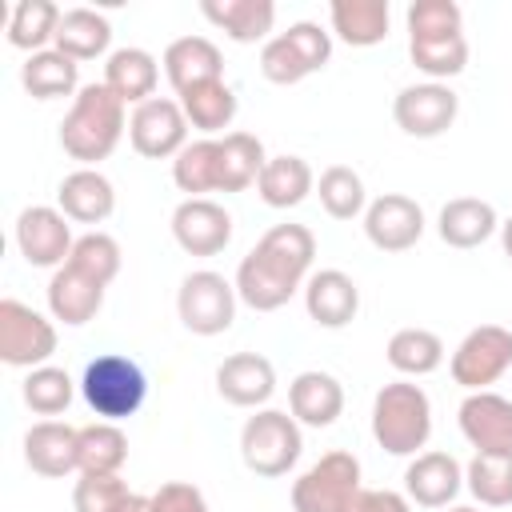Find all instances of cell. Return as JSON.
I'll list each match as a JSON object with an SVG mask.
<instances>
[{
	"instance_id": "1",
	"label": "cell",
	"mask_w": 512,
	"mask_h": 512,
	"mask_svg": "<svg viewBox=\"0 0 512 512\" xmlns=\"http://www.w3.org/2000/svg\"><path fill=\"white\" fill-rule=\"evenodd\" d=\"M312 260H316V236L304 224H276L240 260L236 296L256 312H276L304 288Z\"/></svg>"
},
{
	"instance_id": "2",
	"label": "cell",
	"mask_w": 512,
	"mask_h": 512,
	"mask_svg": "<svg viewBox=\"0 0 512 512\" xmlns=\"http://www.w3.org/2000/svg\"><path fill=\"white\" fill-rule=\"evenodd\" d=\"M128 104L100 80V84H84L72 96V108L60 120V148L80 160V168H92L100 160H108L120 144V136L128 132Z\"/></svg>"
},
{
	"instance_id": "3",
	"label": "cell",
	"mask_w": 512,
	"mask_h": 512,
	"mask_svg": "<svg viewBox=\"0 0 512 512\" xmlns=\"http://www.w3.org/2000/svg\"><path fill=\"white\" fill-rule=\"evenodd\" d=\"M372 436L388 456H420L432 436V400L412 380H392L372 400Z\"/></svg>"
},
{
	"instance_id": "4",
	"label": "cell",
	"mask_w": 512,
	"mask_h": 512,
	"mask_svg": "<svg viewBox=\"0 0 512 512\" xmlns=\"http://www.w3.org/2000/svg\"><path fill=\"white\" fill-rule=\"evenodd\" d=\"M80 396L100 420L116 424V420H128L140 412V404L148 396V376L132 356L104 352V356L88 360V368L80 376Z\"/></svg>"
},
{
	"instance_id": "5",
	"label": "cell",
	"mask_w": 512,
	"mask_h": 512,
	"mask_svg": "<svg viewBox=\"0 0 512 512\" xmlns=\"http://www.w3.org/2000/svg\"><path fill=\"white\" fill-rule=\"evenodd\" d=\"M300 452H304V436H300V424L292 412L260 408L240 428V460L248 472L264 476V480L288 476V468L300 460Z\"/></svg>"
},
{
	"instance_id": "6",
	"label": "cell",
	"mask_w": 512,
	"mask_h": 512,
	"mask_svg": "<svg viewBox=\"0 0 512 512\" xmlns=\"http://www.w3.org/2000/svg\"><path fill=\"white\" fill-rule=\"evenodd\" d=\"M332 60V32H324L312 20L288 24V32H276L260 48V72L272 84H300L304 76L320 72Z\"/></svg>"
},
{
	"instance_id": "7",
	"label": "cell",
	"mask_w": 512,
	"mask_h": 512,
	"mask_svg": "<svg viewBox=\"0 0 512 512\" xmlns=\"http://www.w3.org/2000/svg\"><path fill=\"white\" fill-rule=\"evenodd\" d=\"M236 300L240 296H236L232 280H224L212 268H200V272H188L180 280L176 312H180V324L192 336H220L236 320Z\"/></svg>"
},
{
	"instance_id": "8",
	"label": "cell",
	"mask_w": 512,
	"mask_h": 512,
	"mask_svg": "<svg viewBox=\"0 0 512 512\" xmlns=\"http://www.w3.org/2000/svg\"><path fill=\"white\" fill-rule=\"evenodd\" d=\"M356 492L360 460L344 448H332L300 480H292V512H344Z\"/></svg>"
},
{
	"instance_id": "9",
	"label": "cell",
	"mask_w": 512,
	"mask_h": 512,
	"mask_svg": "<svg viewBox=\"0 0 512 512\" xmlns=\"http://www.w3.org/2000/svg\"><path fill=\"white\" fill-rule=\"evenodd\" d=\"M508 368H512V332L500 324L472 328L448 360L452 380L468 392H488V384H496Z\"/></svg>"
},
{
	"instance_id": "10",
	"label": "cell",
	"mask_w": 512,
	"mask_h": 512,
	"mask_svg": "<svg viewBox=\"0 0 512 512\" xmlns=\"http://www.w3.org/2000/svg\"><path fill=\"white\" fill-rule=\"evenodd\" d=\"M56 352V328L36 308L4 296L0 300V360L8 368H40Z\"/></svg>"
},
{
	"instance_id": "11",
	"label": "cell",
	"mask_w": 512,
	"mask_h": 512,
	"mask_svg": "<svg viewBox=\"0 0 512 512\" xmlns=\"http://www.w3.org/2000/svg\"><path fill=\"white\" fill-rule=\"evenodd\" d=\"M456 112H460V96L448 88V84H408L396 92L392 100V120L404 136H416V140H436L444 136L452 124H456Z\"/></svg>"
},
{
	"instance_id": "12",
	"label": "cell",
	"mask_w": 512,
	"mask_h": 512,
	"mask_svg": "<svg viewBox=\"0 0 512 512\" xmlns=\"http://www.w3.org/2000/svg\"><path fill=\"white\" fill-rule=\"evenodd\" d=\"M128 140L144 160H176L180 148L188 144V116L180 108V100L168 96H152L144 104L132 108L128 116Z\"/></svg>"
},
{
	"instance_id": "13",
	"label": "cell",
	"mask_w": 512,
	"mask_h": 512,
	"mask_svg": "<svg viewBox=\"0 0 512 512\" xmlns=\"http://www.w3.org/2000/svg\"><path fill=\"white\" fill-rule=\"evenodd\" d=\"M72 224L60 208L32 204L16 216V248L32 268H64L72 256Z\"/></svg>"
},
{
	"instance_id": "14",
	"label": "cell",
	"mask_w": 512,
	"mask_h": 512,
	"mask_svg": "<svg viewBox=\"0 0 512 512\" xmlns=\"http://www.w3.org/2000/svg\"><path fill=\"white\" fill-rule=\"evenodd\" d=\"M172 236L188 256H216L232 240V216L212 196H184L172 212Z\"/></svg>"
},
{
	"instance_id": "15",
	"label": "cell",
	"mask_w": 512,
	"mask_h": 512,
	"mask_svg": "<svg viewBox=\"0 0 512 512\" xmlns=\"http://www.w3.org/2000/svg\"><path fill=\"white\" fill-rule=\"evenodd\" d=\"M364 236L380 252H408L424 236V208L404 192H384L364 208Z\"/></svg>"
},
{
	"instance_id": "16",
	"label": "cell",
	"mask_w": 512,
	"mask_h": 512,
	"mask_svg": "<svg viewBox=\"0 0 512 512\" xmlns=\"http://www.w3.org/2000/svg\"><path fill=\"white\" fill-rule=\"evenodd\" d=\"M460 432L476 452L512 456V400L500 392H468L460 412Z\"/></svg>"
},
{
	"instance_id": "17",
	"label": "cell",
	"mask_w": 512,
	"mask_h": 512,
	"mask_svg": "<svg viewBox=\"0 0 512 512\" xmlns=\"http://www.w3.org/2000/svg\"><path fill=\"white\" fill-rule=\"evenodd\" d=\"M24 464L36 476L60 480L68 472H80V428L64 420H40L24 432Z\"/></svg>"
},
{
	"instance_id": "18",
	"label": "cell",
	"mask_w": 512,
	"mask_h": 512,
	"mask_svg": "<svg viewBox=\"0 0 512 512\" xmlns=\"http://www.w3.org/2000/svg\"><path fill=\"white\" fill-rule=\"evenodd\" d=\"M216 392L232 408H260L276 392V368L260 352H232L216 368Z\"/></svg>"
},
{
	"instance_id": "19",
	"label": "cell",
	"mask_w": 512,
	"mask_h": 512,
	"mask_svg": "<svg viewBox=\"0 0 512 512\" xmlns=\"http://www.w3.org/2000/svg\"><path fill=\"white\" fill-rule=\"evenodd\" d=\"M464 488V468L452 452H420L404 468V492L420 508H448Z\"/></svg>"
},
{
	"instance_id": "20",
	"label": "cell",
	"mask_w": 512,
	"mask_h": 512,
	"mask_svg": "<svg viewBox=\"0 0 512 512\" xmlns=\"http://www.w3.org/2000/svg\"><path fill=\"white\" fill-rule=\"evenodd\" d=\"M304 308L320 328H348L360 312V288L340 268H320L304 280Z\"/></svg>"
},
{
	"instance_id": "21",
	"label": "cell",
	"mask_w": 512,
	"mask_h": 512,
	"mask_svg": "<svg viewBox=\"0 0 512 512\" xmlns=\"http://www.w3.org/2000/svg\"><path fill=\"white\" fill-rule=\"evenodd\" d=\"M164 76L172 84V92H188L196 84H208V80H224V56L220 48L208 40V36H180L164 48Z\"/></svg>"
},
{
	"instance_id": "22",
	"label": "cell",
	"mask_w": 512,
	"mask_h": 512,
	"mask_svg": "<svg viewBox=\"0 0 512 512\" xmlns=\"http://www.w3.org/2000/svg\"><path fill=\"white\" fill-rule=\"evenodd\" d=\"M56 204L72 224H104L116 208V188L104 172L96 168H76L60 180Z\"/></svg>"
},
{
	"instance_id": "23",
	"label": "cell",
	"mask_w": 512,
	"mask_h": 512,
	"mask_svg": "<svg viewBox=\"0 0 512 512\" xmlns=\"http://www.w3.org/2000/svg\"><path fill=\"white\" fill-rule=\"evenodd\" d=\"M288 412L296 416V424L328 428L344 412V384L332 372L308 368L288 384Z\"/></svg>"
},
{
	"instance_id": "24",
	"label": "cell",
	"mask_w": 512,
	"mask_h": 512,
	"mask_svg": "<svg viewBox=\"0 0 512 512\" xmlns=\"http://www.w3.org/2000/svg\"><path fill=\"white\" fill-rule=\"evenodd\" d=\"M100 308H104V284L100 280L76 272L72 264L52 272V280H48V312H52V320H60L68 328H80Z\"/></svg>"
},
{
	"instance_id": "25",
	"label": "cell",
	"mask_w": 512,
	"mask_h": 512,
	"mask_svg": "<svg viewBox=\"0 0 512 512\" xmlns=\"http://www.w3.org/2000/svg\"><path fill=\"white\" fill-rule=\"evenodd\" d=\"M496 228H500V216H496V208H492L488 200H480V196H456V200H448V204L440 208V216H436L440 240H444L448 248H460V252L480 248Z\"/></svg>"
},
{
	"instance_id": "26",
	"label": "cell",
	"mask_w": 512,
	"mask_h": 512,
	"mask_svg": "<svg viewBox=\"0 0 512 512\" xmlns=\"http://www.w3.org/2000/svg\"><path fill=\"white\" fill-rule=\"evenodd\" d=\"M200 12L236 44H256V40L268 44V32L276 24L272 0H204Z\"/></svg>"
},
{
	"instance_id": "27",
	"label": "cell",
	"mask_w": 512,
	"mask_h": 512,
	"mask_svg": "<svg viewBox=\"0 0 512 512\" xmlns=\"http://www.w3.org/2000/svg\"><path fill=\"white\" fill-rule=\"evenodd\" d=\"M104 84H108L124 104H144V100L156 96L160 64H156V56L144 52V48H116V52H108Z\"/></svg>"
},
{
	"instance_id": "28",
	"label": "cell",
	"mask_w": 512,
	"mask_h": 512,
	"mask_svg": "<svg viewBox=\"0 0 512 512\" xmlns=\"http://www.w3.org/2000/svg\"><path fill=\"white\" fill-rule=\"evenodd\" d=\"M332 32L352 48H372L388 36L392 8L388 0H332L328 4Z\"/></svg>"
},
{
	"instance_id": "29",
	"label": "cell",
	"mask_w": 512,
	"mask_h": 512,
	"mask_svg": "<svg viewBox=\"0 0 512 512\" xmlns=\"http://www.w3.org/2000/svg\"><path fill=\"white\" fill-rule=\"evenodd\" d=\"M268 156L260 136L252 132H224L220 136V168H216V192H244L260 180Z\"/></svg>"
},
{
	"instance_id": "30",
	"label": "cell",
	"mask_w": 512,
	"mask_h": 512,
	"mask_svg": "<svg viewBox=\"0 0 512 512\" xmlns=\"http://www.w3.org/2000/svg\"><path fill=\"white\" fill-rule=\"evenodd\" d=\"M316 188V176L308 168L304 156H268L260 180H256V192L268 208H296L308 200V192Z\"/></svg>"
},
{
	"instance_id": "31",
	"label": "cell",
	"mask_w": 512,
	"mask_h": 512,
	"mask_svg": "<svg viewBox=\"0 0 512 512\" xmlns=\"http://www.w3.org/2000/svg\"><path fill=\"white\" fill-rule=\"evenodd\" d=\"M20 84L32 100H60V96H72L80 92V64L68 60L64 52L56 48H44V52H32L20 68Z\"/></svg>"
},
{
	"instance_id": "32",
	"label": "cell",
	"mask_w": 512,
	"mask_h": 512,
	"mask_svg": "<svg viewBox=\"0 0 512 512\" xmlns=\"http://www.w3.org/2000/svg\"><path fill=\"white\" fill-rule=\"evenodd\" d=\"M56 52H64L68 60H96L108 52L112 44V24L108 16H100L96 8H68L60 28H56Z\"/></svg>"
},
{
	"instance_id": "33",
	"label": "cell",
	"mask_w": 512,
	"mask_h": 512,
	"mask_svg": "<svg viewBox=\"0 0 512 512\" xmlns=\"http://www.w3.org/2000/svg\"><path fill=\"white\" fill-rule=\"evenodd\" d=\"M176 100H180V108L188 116V128H196L204 136H216L236 120V92L228 88V80L196 84V88L180 92Z\"/></svg>"
},
{
	"instance_id": "34",
	"label": "cell",
	"mask_w": 512,
	"mask_h": 512,
	"mask_svg": "<svg viewBox=\"0 0 512 512\" xmlns=\"http://www.w3.org/2000/svg\"><path fill=\"white\" fill-rule=\"evenodd\" d=\"M64 20V8L52 0H20L8 16V44L20 52H44L48 40H56V28Z\"/></svg>"
},
{
	"instance_id": "35",
	"label": "cell",
	"mask_w": 512,
	"mask_h": 512,
	"mask_svg": "<svg viewBox=\"0 0 512 512\" xmlns=\"http://www.w3.org/2000/svg\"><path fill=\"white\" fill-rule=\"evenodd\" d=\"M384 356L400 376H428L444 364V340L428 328H400L392 332Z\"/></svg>"
},
{
	"instance_id": "36",
	"label": "cell",
	"mask_w": 512,
	"mask_h": 512,
	"mask_svg": "<svg viewBox=\"0 0 512 512\" xmlns=\"http://www.w3.org/2000/svg\"><path fill=\"white\" fill-rule=\"evenodd\" d=\"M216 168H220V140L204 136V140H192L180 148V156L172 160V180L192 200V196L216 192Z\"/></svg>"
},
{
	"instance_id": "37",
	"label": "cell",
	"mask_w": 512,
	"mask_h": 512,
	"mask_svg": "<svg viewBox=\"0 0 512 512\" xmlns=\"http://www.w3.org/2000/svg\"><path fill=\"white\" fill-rule=\"evenodd\" d=\"M316 196H320V208H324L332 220H356V216L368 208L364 180H360V172L348 168V164L324 168L320 180H316Z\"/></svg>"
},
{
	"instance_id": "38",
	"label": "cell",
	"mask_w": 512,
	"mask_h": 512,
	"mask_svg": "<svg viewBox=\"0 0 512 512\" xmlns=\"http://www.w3.org/2000/svg\"><path fill=\"white\" fill-rule=\"evenodd\" d=\"M128 460V436L112 420H92L80 428V472H120Z\"/></svg>"
},
{
	"instance_id": "39",
	"label": "cell",
	"mask_w": 512,
	"mask_h": 512,
	"mask_svg": "<svg viewBox=\"0 0 512 512\" xmlns=\"http://www.w3.org/2000/svg\"><path fill=\"white\" fill-rule=\"evenodd\" d=\"M464 484L484 508H508L512 504V456L476 452L464 468Z\"/></svg>"
},
{
	"instance_id": "40",
	"label": "cell",
	"mask_w": 512,
	"mask_h": 512,
	"mask_svg": "<svg viewBox=\"0 0 512 512\" xmlns=\"http://www.w3.org/2000/svg\"><path fill=\"white\" fill-rule=\"evenodd\" d=\"M408 56H412V64H416L428 80L444 84L448 76H460V72H464V64H468V40H464V32H456V36L408 40Z\"/></svg>"
},
{
	"instance_id": "41",
	"label": "cell",
	"mask_w": 512,
	"mask_h": 512,
	"mask_svg": "<svg viewBox=\"0 0 512 512\" xmlns=\"http://www.w3.org/2000/svg\"><path fill=\"white\" fill-rule=\"evenodd\" d=\"M20 396H24V404H28L36 416H60V412H68V404H72V396H76V384H72V376H68L64 368L40 364V368H32V372L24 376Z\"/></svg>"
},
{
	"instance_id": "42",
	"label": "cell",
	"mask_w": 512,
	"mask_h": 512,
	"mask_svg": "<svg viewBox=\"0 0 512 512\" xmlns=\"http://www.w3.org/2000/svg\"><path fill=\"white\" fill-rule=\"evenodd\" d=\"M120 260H124V256H120V244H116L108 232H84V236H76L72 256H68V264H72L76 272L100 280L104 288L120 276Z\"/></svg>"
},
{
	"instance_id": "43",
	"label": "cell",
	"mask_w": 512,
	"mask_h": 512,
	"mask_svg": "<svg viewBox=\"0 0 512 512\" xmlns=\"http://www.w3.org/2000/svg\"><path fill=\"white\" fill-rule=\"evenodd\" d=\"M464 32V12L456 0H412L408 4V40L456 36Z\"/></svg>"
},
{
	"instance_id": "44",
	"label": "cell",
	"mask_w": 512,
	"mask_h": 512,
	"mask_svg": "<svg viewBox=\"0 0 512 512\" xmlns=\"http://www.w3.org/2000/svg\"><path fill=\"white\" fill-rule=\"evenodd\" d=\"M128 496L132 492L120 480V472H80L72 488V508L76 512H120Z\"/></svg>"
},
{
	"instance_id": "45",
	"label": "cell",
	"mask_w": 512,
	"mask_h": 512,
	"mask_svg": "<svg viewBox=\"0 0 512 512\" xmlns=\"http://www.w3.org/2000/svg\"><path fill=\"white\" fill-rule=\"evenodd\" d=\"M152 508H156V512H212L208 500H204V492H200L196 484H188V480H168V484H160V488L152 492Z\"/></svg>"
},
{
	"instance_id": "46",
	"label": "cell",
	"mask_w": 512,
	"mask_h": 512,
	"mask_svg": "<svg viewBox=\"0 0 512 512\" xmlns=\"http://www.w3.org/2000/svg\"><path fill=\"white\" fill-rule=\"evenodd\" d=\"M344 512H412V500L392 488H360Z\"/></svg>"
},
{
	"instance_id": "47",
	"label": "cell",
	"mask_w": 512,
	"mask_h": 512,
	"mask_svg": "<svg viewBox=\"0 0 512 512\" xmlns=\"http://www.w3.org/2000/svg\"><path fill=\"white\" fill-rule=\"evenodd\" d=\"M120 512H156V508H152V496H140V492H132V496L120 504Z\"/></svg>"
},
{
	"instance_id": "48",
	"label": "cell",
	"mask_w": 512,
	"mask_h": 512,
	"mask_svg": "<svg viewBox=\"0 0 512 512\" xmlns=\"http://www.w3.org/2000/svg\"><path fill=\"white\" fill-rule=\"evenodd\" d=\"M500 244H504V256L512 260V216L500 224Z\"/></svg>"
},
{
	"instance_id": "49",
	"label": "cell",
	"mask_w": 512,
	"mask_h": 512,
	"mask_svg": "<svg viewBox=\"0 0 512 512\" xmlns=\"http://www.w3.org/2000/svg\"><path fill=\"white\" fill-rule=\"evenodd\" d=\"M448 512H480V508H468V504H460V508H448Z\"/></svg>"
}]
</instances>
